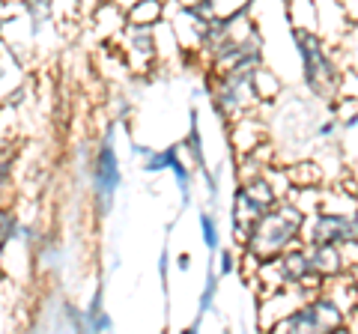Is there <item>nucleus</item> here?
I'll return each instance as SVG.
<instances>
[{
	"instance_id": "1",
	"label": "nucleus",
	"mask_w": 358,
	"mask_h": 334,
	"mask_svg": "<svg viewBox=\"0 0 358 334\" xmlns=\"http://www.w3.org/2000/svg\"><path fill=\"white\" fill-rule=\"evenodd\" d=\"M308 215L293 203L289 197H284L281 203H275L268 212L254 221L245 230V248H248L257 260H275L287 254L289 248L301 245V233H305Z\"/></svg>"
},
{
	"instance_id": "2",
	"label": "nucleus",
	"mask_w": 358,
	"mask_h": 334,
	"mask_svg": "<svg viewBox=\"0 0 358 334\" xmlns=\"http://www.w3.org/2000/svg\"><path fill=\"white\" fill-rule=\"evenodd\" d=\"M289 36H293V45L301 63V84L308 87L313 99L331 105L338 99V87L343 75V69L338 66V57H334V48L317 30L289 27Z\"/></svg>"
},
{
	"instance_id": "3",
	"label": "nucleus",
	"mask_w": 358,
	"mask_h": 334,
	"mask_svg": "<svg viewBox=\"0 0 358 334\" xmlns=\"http://www.w3.org/2000/svg\"><path fill=\"white\" fill-rule=\"evenodd\" d=\"M346 322H350V314L341 307L338 298L322 289L308 302H301L293 314H287L278 326L268 328V334H334Z\"/></svg>"
},
{
	"instance_id": "4",
	"label": "nucleus",
	"mask_w": 358,
	"mask_h": 334,
	"mask_svg": "<svg viewBox=\"0 0 358 334\" xmlns=\"http://www.w3.org/2000/svg\"><path fill=\"white\" fill-rule=\"evenodd\" d=\"M212 105H215L221 119H230V122L251 117V110L260 105L254 90V72L212 75Z\"/></svg>"
},
{
	"instance_id": "5",
	"label": "nucleus",
	"mask_w": 358,
	"mask_h": 334,
	"mask_svg": "<svg viewBox=\"0 0 358 334\" xmlns=\"http://www.w3.org/2000/svg\"><path fill=\"white\" fill-rule=\"evenodd\" d=\"M275 203H281V194L268 182L266 170L260 176H251V180H242V185L236 188V197H233V221H236L239 242H245V230L254 221H260Z\"/></svg>"
},
{
	"instance_id": "6",
	"label": "nucleus",
	"mask_w": 358,
	"mask_h": 334,
	"mask_svg": "<svg viewBox=\"0 0 358 334\" xmlns=\"http://www.w3.org/2000/svg\"><path fill=\"white\" fill-rule=\"evenodd\" d=\"M305 245H329V248H352L358 245V212H329L317 209L305 221L301 233Z\"/></svg>"
},
{
	"instance_id": "7",
	"label": "nucleus",
	"mask_w": 358,
	"mask_h": 334,
	"mask_svg": "<svg viewBox=\"0 0 358 334\" xmlns=\"http://www.w3.org/2000/svg\"><path fill=\"white\" fill-rule=\"evenodd\" d=\"M120 159H117V150H114V140L105 138L99 143L96 150V159H93V191H96V200L99 206L108 209L114 203V194L120 188Z\"/></svg>"
},
{
	"instance_id": "8",
	"label": "nucleus",
	"mask_w": 358,
	"mask_h": 334,
	"mask_svg": "<svg viewBox=\"0 0 358 334\" xmlns=\"http://www.w3.org/2000/svg\"><path fill=\"white\" fill-rule=\"evenodd\" d=\"M138 152L143 155V170H147V173L173 170L179 188H182V194L188 197V191H192V170H188V164L182 161V155H179V147H164V150L141 147Z\"/></svg>"
},
{
	"instance_id": "9",
	"label": "nucleus",
	"mask_w": 358,
	"mask_h": 334,
	"mask_svg": "<svg viewBox=\"0 0 358 334\" xmlns=\"http://www.w3.org/2000/svg\"><path fill=\"white\" fill-rule=\"evenodd\" d=\"M126 15H129L131 27H155V21L164 15V6H159V3H138V6H131Z\"/></svg>"
},
{
	"instance_id": "10",
	"label": "nucleus",
	"mask_w": 358,
	"mask_h": 334,
	"mask_svg": "<svg viewBox=\"0 0 358 334\" xmlns=\"http://www.w3.org/2000/svg\"><path fill=\"white\" fill-rule=\"evenodd\" d=\"M18 236V218L9 206H0V254L9 248V242Z\"/></svg>"
},
{
	"instance_id": "11",
	"label": "nucleus",
	"mask_w": 358,
	"mask_h": 334,
	"mask_svg": "<svg viewBox=\"0 0 358 334\" xmlns=\"http://www.w3.org/2000/svg\"><path fill=\"white\" fill-rule=\"evenodd\" d=\"M200 233H203V242H206V248H209V251H218L221 230H218V224H215V215H209V212H203V215H200Z\"/></svg>"
},
{
	"instance_id": "12",
	"label": "nucleus",
	"mask_w": 358,
	"mask_h": 334,
	"mask_svg": "<svg viewBox=\"0 0 358 334\" xmlns=\"http://www.w3.org/2000/svg\"><path fill=\"white\" fill-rule=\"evenodd\" d=\"M13 167H15V152L13 150H0V191L13 180Z\"/></svg>"
},
{
	"instance_id": "13",
	"label": "nucleus",
	"mask_w": 358,
	"mask_h": 334,
	"mask_svg": "<svg viewBox=\"0 0 358 334\" xmlns=\"http://www.w3.org/2000/svg\"><path fill=\"white\" fill-rule=\"evenodd\" d=\"M218 293V275H206V289H203V296H200V314H206L209 305H212V298H215Z\"/></svg>"
},
{
	"instance_id": "14",
	"label": "nucleus",
	"mask_w": 358,
	"mask_h": 334,
	"mask_svg": "<svg viewBox=\"0 0 358 334\" xmlns=\"http://www.w3.org/2000/svg\"><path fill=\"white\" fill-rule=\"evenodd\" d=\"M218 275H233V272H236V254H233V251H221L218 254Z\"/></svg>"
},
{
	"instance_id": "15",
	"label": "nucleus",
	"mask_w": 358,
	"mask_h": 334,
	"mask_svg": "<svg viewBox=\"0 0 358 334\" xmlns=\"http://www.w3.org/2000/svg\"><path fill=\"white\" fill-rule=\"evenodd\" d=\"M346 277H350V281H352V286L358 289V260L350 266V269H346Z\"/></svg>"
},
{
	"instance_id": "16",
	"label": "nucleus",
	"mask_w": 358,
	"mask_h": 334,
	"mask_svg": "<svg viewBox=\"0 0 358 334\" xmlns=\"http://www.w3.org/2000/svg\"><path fill=\"white\" fill-rule=\"evenodd\" d=\"M188 263H192V254H179V257H176L179 269H188Z\"/></svg>"
},
{
	"instance_id": "17",
	"label": "nucleus",
	"mask_w": 358,
	"mask_h": 334,
	"mask_svg": "<svg viewBox=\"0 0 358 334\" xmlns=\"http://www.w3.org/2000/svg\"><path fill=\"white\" fill-rule=\"evenodd\" d=\"M179 334H200V331H197V326H188V328H182Z\"/></svg>"
},
{
	"instance_id": "18",
	"label": "nucleus",
	"mask_w": 358,
	"mask_h": 334,
	"mask_svg": "<svg viewBox=\"0 0 358 334\" xmlns=\"http://www.w3.org/2000/svg\"><path fill=\"white\" fill-rule=\"evenodd\" d=\"M0 45H3V33H0Z\"/></svg>"
}]
</instances>
